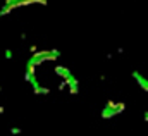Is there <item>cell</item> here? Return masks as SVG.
<instances>
[{"instance_id": "1", "label": "cell", "mask_w": 148, "mask_h": 136, "mask_svg": "<svg viewBox=\"0 0 148 136\" xmlns=\"http://www.w3.org/2000/svg\"><path fill=\"white\" fill-rule=\"evenodd\" d=\"M133 76H134V78H136V79L140 81V84L143 86V90H148V83H147V79H143V78H141V76H140L138 72H133Z\"/></svg>"}]
</instances>
